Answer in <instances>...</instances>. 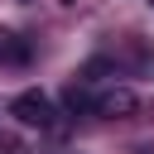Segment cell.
I'll return each mask as SVG.
<instances>
[{"label":"cell","instance_id":"obj_1","mask_svg":"<svg viewBox=\"0 0 154 154\" xmlns=\"http://www.w3.org/2000/svg\"><path fill=\"white\" fill-rule=\"evenodd\" d=\"M10 116H14L19 125H29V130H48V125H53V101H48L38 87H29V91H19V96L10 101Z\"/></svg>","mask_w":154,"mask_h":154},{"label":"cell","instance_id":"obj_2","mask_svg":"<svg viewBox=\"0 0 154 154\" xmlns=\"http://www.w3.org/2000/svg\"><path fill=\"white\" fill-rule=\"evenodd\" d=\"M91 111H96V116H106V120H125V116H135V111H140V96H135L130 87H116V91H101V96L91 101Z\"/></svg>","mask_w":154,"mask_h":154},{"label":"cell","instance_id":"obj_3","mask_svg":"<svg viewBox=\"0 0 154 154\" xmlns=\"http://www.w3.org/2000/svg\"><path fill=\"white\" fill-rule=\"evenodd\" d=\"M0 63H10V67L29 63V43H24L14 29H0Z\"/></svg>","mask_w":154,"mask_h":154},{"label":"cell","instance_id":"obj_4","mask_svg":"<svg viewBox=\"0 0 154 154\" xmlns=\"http://www.w3.org/2000/svg\"><path fill=\"white\" fill-rule=\"evenodd\" d=\"M149 5H154V0H149Z\"/></svg>","mask_w":154,"mask_h":154}]
</instances>
